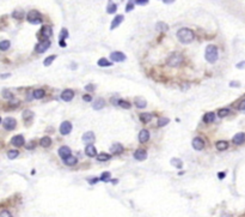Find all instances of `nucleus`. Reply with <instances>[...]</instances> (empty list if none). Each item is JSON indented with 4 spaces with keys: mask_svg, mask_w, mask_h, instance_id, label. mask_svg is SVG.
<instances>
[{
    "mask_svg": "<svg viewBox=\"0 0 245 217\" xmlns=\"http://www.w3.org/2000/svg\"><path fill=\"white\" fill-rule=\"evenodd\" d=\"M33 98H42V97H45V90H42V89H37V90L33 91Z\"/></svg>",
    "mask_w": 245,
    "mask_h": 217,
    "instance_id": "nucleus-28",
    "label": "nucleus"
},
{
    "mask_svg": "<svg viewBox=\"0 0 245 217\" xmlns=\"http://www.w3.org/2000/svg\"><path fill=\"white\" fill-rule=\"evenodd\" d=\"M218 176L220 178V179H223V178H225V174L224 173H221V174H218Z\"/></svg>",
    "mask_w": 245,
    "mask_h": 217,
    "instance_id": "nucleus-56",
    "label": "nucleus"
},
{
    "mask_svg": "<svg viewBox=\"0 0 245 217\" xmlns=\"http://www.w3.org/2000/svg\"><path fill=\"white\" fill-rule=\"evenodd\" d=\"M67 37H68V31H67V29H62L61 33H60V41H64Z\"/></svg>",
    "mask_w": 245,
    "mask_h": 217,
    "instance_id": "nucleus-41",
    "label": "nucleus"
},
{
    "mask_svg": "<svg viewBox=\"0 0 245 217\" xmlns=\"http://www.w3.org/2000/svg\"><path fill=\"white\" fill-rule=\"evenodd\" d=\"M9 76H11V75H9V73H6V75H2V76H1V79H5V78H7Z\"/></svg>",
    "mask_w": 245,
    "mask_h": 217,
    "instance_id": "nucleus-54",
    "label": "nucleus"
},
{
    "mask_svg": "<svg viewBox=\"0 0 245 217\" xmlns=\"http://www.w3.org/2000/svg\"><path fill=\"white\" fill-rule=\"evenodd\" d=\"M171 164H172L173 167H176V168H182V167H183V162H182V160L176 158V157L171 160Z\"/></svg>",
    "mask_w": 245,
    "mask_h": 217,
    "instance_id": "nucleus-32",
    "label": "nucleus"
},
{
    "mask_svg": "<svg viewBox=\"0 0 245 217\" xmlns=\"http://www.w3.org/2000/svg\"><path fill=\"white\" fill-rule=\"evenodd\" d=\"M183 61V56L179 54V53H172L167 58V65L172 66V67H178Z\"/></svg>",
    "mask_w": 245,
    "mask_h": 217,
    "instance_id": "nucleus-3",
    "label": "nucleus"
},
{
    "mask_svg": "<svg viewBox=\"0 0 245 217\" xmlns=\"http://www.w3.org/2000/svg\"><path fill=\"white\" fill-rule=\"evenodd\" d=\"M191 144H192V148H194L195 150H197V151H200V150H202V149L204 148V141H203V139L200 138V137L194 138Z\"/></svg>",
    "mask_w": 245,
    "mask_h": 217,
    "instance_id": "nucleus-11",
    "label": "nucleus"
},
{
    "mask_svg": "<svg viewBox=\"0 0 245 217\" xmlns=\"http://www.w3.org/2000/svg\"><path fill=\"white\" fill-rule=\"evenodd\" d=\"M117 10V5L116 4H114V2H109V5H108V7H107V12L108 13H115Z\"/></svg>",
    "mask_w": 245,
    "mask_h": 217,
    "instance_id": "nucleus-31",
    "label": "nucleus"
},
{
    "mask_svg": "<svg viewBox=\"0 0 245 217\" xmlns=\"http://www.w3.org/2000/svg\"><path fill=\"white\" fill-rule=\"evenodd\" d=\"M153 118V115L151 114V113H142V114H140V120L144 122V124H147V122H150L151 120Z\"/></svg>",
    "mask_w": 245,
    "mask_h": 217,
    "instance_id": "nucleus-23",
    "label": "nucleus"
},
{
    "mask_svg": "<svg viewBox=\"0 0 245 217\" xmlns=\"http://www.w3.org/2000/svg\"><path fill=\"white\" fill-rule=\"evenodd\" d=\"M24 137L23 136H14L13 138L11 139V144L12 145H14V146H22V145H24Z\"/></svg>",
    "mask_w": 245,
    "mask_h": 217,
    "instance_id": "nucleus-13",
    "label": "nucleus"
},
{
    "mask_svg": "<svg viewBox=\"0 0 245 217\" xmlns=\"http://www.w3.org/2000/svg\"><path fill=\"white\" fill-rule=\"evenodd\" d=\"M71 131H72V124L69 121H64L60 125V133L62 136H66L68 133H71Z\"/></svg>",
    "mask_w": 245,
    "mask_h": 217,
    "instance_id": "nucleus-7",
    "label": "nucleus"
},
{
    "mask_svg": "<svg viewBox=\"0 0 245 217\" xmlns=\"http://www.w3.org/2000/svg\"><path fill=\"white\" fill-rule=\"evenodd\" d=\"M33 148H35V144H33H33H28V145H26V149H28V150L33 149Z\"/></svg>",
    "mask_w": 245,
    "mask_h": 217,
    "instance_id": "nucleus-52",
    "label": "nucleus"
},
{
    "mask_svg": "<svg viewBox=\"0 0 245 217\" xmlns=\"http://www.w3.org/2000/svg\"><path fill=\"white\" fill-rule=\"evenodd\" d=\"M0 217H12L11 212L7 211V210H2L1 214H0Z\"/></svg>",
    "mask_w": 245,
    "mask_h": 217,
    "instance_id": "nucleus-45",
    "label": "nucleus"
},
{
    "mask_svg": "<svg viewBox=\"0 0 245 217\" xmlns=\"http://www.w3.org/2000/svg\"><path fill=\"white\" fill-rule=\"evenodd\" d=\"M49 47H50V41H49V40L41 41L40 43L37 44V47H36V52H37V53H45Z\"/></svg>",
    "mask_w": 245,
    "mask_h": 217,
    "instance_id": "nucleus-9",
    "label": "nucleus"
},
{
    "mask_svg": "<svg viewBox=\"0 0 245 217\" xmlns=\"http://www.w3.org/2000/svg\"><path fill=\"white\" fill-rule=\"evenodd\" d=\"M85 90H86V91H93V90H95V87L90 84V85H86V87H85Z\"/></svg>",
    "mask_w": 245,
    "mask_h": 217,
    "instance_id": "nucleus-48",
    "label": "nucleus"
},
{
    "mask_svg": "<svg viewBox=\"0 0 245 217\" xmlns=\"http://www.w3.org/2000/svg\"><path fill=\"white\" fill-rule=\"evenodd\" d=\"M26 19H28V22L31 23V24H40V23L42 22V18H41L40 12L36 11V10L29 11L28 16H26Z\"/></svg>",
    "mask_w": 245,
    "mask_h": 217,
    "instance_id": "nucleus-4",
    "label": "nucleus"
},
{
    "mask_svg": "<svg viewBox=\"0 0 245 217\" xmlns=\"http://www.w3.org/2000/svg\"><path fill=\"white\" fill-rule=\"evenodd\" d=\"M238 109H239L240 112H245V100H244V101H242V102L239 103V107H238Z\"/></svg>",
    "mask_w": 245,
    "mask_h": 217,
    "instance_id": "nucleus-47",
    "label": "nucleus"
},
{
    "mask_svg": "<svg viewBox=\"0 0 245 217\" xmlns=\"http://www.w3.org/2000/svg\"><path fill=\"white\" fill-rule=\"evenodd\" d=\"M77 162H78V160H77V157H74V156H69L68 158L65 160V164H67V166H74Z\"/></svg>",
    "mask_w": 245,
    "mask_h": 217,
    "instance_id": "nucleus-30",
    "label": "nucleus"
},
{
    "mask_svg": "<svg viewBox=\"0 0 245 217\" xmlns=\"http://www.w3.org/2000/svg\"><path fill=\"white\" fill-rule=\"evenodd\" d=\"M85 152H86V155L90 156V157H95L96 154H97V150H96V148H95L92 144H89V145H86V148H85Z\"/></svg>",
    "mask_w": 245,
    "mask_h": 217,
    "instance_id": "nucleus-19",
    "label": "nucleus"
},
{
    "mask_svg": "<svg viewBox=\"0 0 245 217\" xmlns=\"http://www.w3.org/2000/svg\"><path fill=\"white\" fill-rule=\"evenodd\" d=\"M157 29L160 30V31H166L167 29H169V27H167V24H165V23L159 22L157 24Z\"/></svg>",
    "mask_w": 245,
    "mask_h": 217,
    "instance_id": "nucleus-35",
    "label": "nucleus"
},
{
    "mask_svg": "<svg viewBox=\"0 0 245 217\" xmlns=\"http://www.w3.org/2000/svg\"><path fill=\"white\" fill-rule=\"evenodd\" d=\"M12 16H13V18H16V19H21V18H23V16H24V12L18 11V10H17V11L13 12Z\"/></svg>",
    "mask_w": 245,
    "mask_h": 217,
    "instance_id": "nucleus-40",
    "label": "nucleus"
},
{
    "mask_svg": "<svg viewBox=\"0 0 245 217\" xmlns=\"http://www.w3.org/2000/svg\"><path fill=\"white\" fill-rule=\"evenodd\" d=\"M122 108H126V109H129L132 107V104L129 103V102H127V101H123V100H120V103H119Z\"/></svg>",
    "mask_w": 245,
    "mask_h": 217,
    "instance_id": "nucleus-39",
    "label": "nucleus"
},
{
    "mask_svg": "<svg viewBox=\"0 0 245 217\" xmlns=\"http://www.w3.org/2000/svg\"><path fill=\"white\" fill-rule=\"evenodd\" d=\"M110 59L114 63H122L126 60V55L121 53V52H112L110 54Z\"/></svg>",
    "mask_w": 245,
    "mask_h": 217,
    "instance_id": "nucleus-10",
    "label": "nucleus"
},
{
    "mask_svg": "<svg viewBox=\"0 0 245 217\" xmlns=\"http://www.w3.org/2000/svg\"><path fill=\"white\" fill-rule=\"evenodd\" d=\"M18 155H19V152L17 151V150H10V151H9V154H7V156H9V158H10V160H14V158H16Z\"/></svg>",
    "mask_w": 245,
    "mask_h": 217,
    "instance_id": "nucleus-37",
    "label": "nucleus"
},
{
    "mask_svg": "<svg viewBox=\"0 0 245 217\" xmlns=\"http://www.w3.org/2000/svg\"><path fill=\"white\" fill-rule=\"evenodd\" d=\"M170 122V120L167 119V118H160V119L158 120V126H165V125H167Z\"/></svg>",
    "mask_w": 245,
    "mask_h": 217,
    "instance_id": "nucleus-38",
    "label": "nucleus"
},
{
    "mask_svg": "<svg viewBox=\"0 0 245 217\" xmlns=\"http://www.w3.org/2000/svg\"><path fill=\"white\" fill-rule=\"evenodd\" d=\"M57 152H59V156H60V157L64 160V161H65L66 158H68L69 156H72V155H71V152H72V151H71V149H69L68 146H66V145L61 146V148L59 149V151H57Z\"/></svg>",
    "mask_w": 245,
    "mask_h": 217,
    "instance_id": "nucleus-8",
    "label": "nucleus"
},
{
    "mask_svg": "<svg viewBox=\"0 0 245 217\" xmlns=\"http://www.w3.org/2000/svg\"><path fill=\"white\" fill-rule=\"evenodd\" d=\"M10 46H11L10 41H7V40L1 41V42H0V49H1V51H6V49L10 48Z\"/></svg>",
    "mask_w": 245,
    "mask_h": 217,
    "instance_id": "nucleus-33",
    "label": "nucleus"
},
{
    "mask_svg": "<svg viewBox=\"0 0 245 217\" xmlns=\"http://www.w3.org/2000/svg\"><path fill=\"white\" fill-rule=\"evenodd\" d=\"M215 119V114L212 113V112H209V113H206L204 114V117H203V122H206V124H211L213 122Z\"/></svg>",
    "mask_w": 245,
    "mask_h": 217,
    "instance_id": "nucleus-21",
    "label": "nucleus"
},
{
    "mask_svg": "<svg viewBox=\"0 0 245 217\" xmlns=\"http://www.w3.org/2000/svg\"><path fill=\"white\" fill-rule=\"evenodd\" d=\"M23 118H24V120H28V118H29V119L33 118V112H30V110H25V112L23 113Z\"/></svg>",
    "mask_w": 245,
    "mask_h": 217,
    "instance_id": "nucleus-44",
    "label": "nucleus"
},
{
    "mask_svg": "<svg viewBox=\"0 0 245 217\" xmlns=\"http://www.w3.org/2000/svg\"><path fill=\"white\" fill-rule=\"evenodd\" d=\"M110 155L109 154H105V152H102L99 155H97V160L99 161V162H105V161H108V160H110Z\"/></svg>",
    "mask_w": 245,
    "mask_h": 217,
    "instance_id": "nucleus-26",
    "label": "nucleus"
},
{
    "mask_svg": "<svg viewBox=\"0 0 245 217\" xmlns=\"http://www.w3.org/2000/svg\"><path fill=\"white\" fill-rule=\"evenodd\" d=\"M2 126H4L5 130L12 131L17 126V121H16V119H13V118L7 117V118H5V119L2 120Z\"/></svg>",
    "mask_w": 245,
    "mask_h": 217,
    "instance_id": "nucleus-5",
    "label": "nucleus"
},
{
    "mask_svg": "<svg viewBox=\"0 0 245 217\" xmlns=\"http://www.w3.org/2000/svg\"><path fill=\"white\" fill-rule=\"evenodd\" d=\"M73 97H74V92H73V90H71V89L64 90L62 94H61V98H62L65 102H69V101H72Z\"/></svg>",
    "mask_w": 245,
    "mask_h": 217,
    "instance_id": "nucleus-12",
    "label": "nucleus"
},
{
    "mask_svg": "<svg viewBox=\"0 0 245 217\" xmlns=\"http://www.w3.org/2000/svg\"><path fill=\"white\" fill-rule=\"evenodd\" d=\"M135 104H136L138 108H145L146 101L142 97H136L135 98Z\"/></svg>",
    "mask_w": 245,
    "mask_h": 217,
    "instance_id": "nucleus-27",
    "label": "nucleus"
},
{
    "mask_svg": "<svg viewBox=\"0 0 245 217\" xmlns=\"http://www.w3.org/2000/svg\"><path fill=\"white\" fill-rule=\"evenodd\" d=\"M134 4H135V1H128V2H127V6H126V11L127 12L132 11L134 9Z\"/></svg>",
    "mask_w": 245,
    "mask_h": 217,
    "instance_id": "nucleus-42",
    "label": "nucleus"
},
{
    "mask_svg": "<svg viewBox=\"0 0 245 217\" xmlns=\"http://www.w3.org/2000/svg\"><path fill=\"white\" fill-rule=\"evenodd\" d=\"M60 46H61V47H66V43H65V41H60Z\"/></svg>",
    "mask_w": 245,
    "mask_h": 217,
    "instance_id": "nucleus-55",
    "label": "nucleus"
},
{
    "mask_svg": "<svg viewBox=\"0 0 245 217\" xmlns=\"http://www.w3.org/2000/svg\"><path fill=\"white\" fill-rule=\"evenodd\" d=\"M148 139H150V132L147 130L140 131V133H139V141H140V143H146V141H148Z\"/></svg>",
    "mask_w": 245,
    "mask_h": 217,
    "instance_id": "nucleus-17",
    "label": "nucleus"
},
{
    "mask_svg": "<svg viewBox=\"0 0 245 217\" xmlns=\"http://www.w3.org/2000/svg\"><path fill=\"white\" fill-rule=\"evenodd\" d=\"M2 96H4L5 98H9V97L11 98L12 97L11 92H9V91H7L6 89H4V90H2Z\"/></svg>",
    "mask_w": 245,
    "mask_h": 217,
    "instance_id": "nucleus-46",
    "label": "nucleus"
},
{
    "mask_svg": "<svg viewBox=\"0 0 245 217\" xmlns=\"http://www.w3.org/2000/svg\"><path fill=\"white\" fill-rule=\"evenodd\" d=\"M111 182L112 184H117V180H116V179H115V180H111Z\"/></svg>",
    "mask_w": 245,
    "mask_h": 217,
    "instance_id": "nucleus-57",
    "label": "nucleus"
},
{
    "mask_svg": "<svg viewBox=\"0 0 245 217\" xmlns=\"http://www.w3.org/2000/svg\"><path fill=\"white\" fill-rule=\"evenodd\" d=\"M104 104H105V101L103 98H97L96 102H95V104H93V109H96V110L102 109L104 107Z\"/></svg>",
    "mask_w": 245,
    "mask_h": 217,
    "instance_id": "nucleus-24",
    "label": "nucleus"
},
{
    "mask_svg": "<svg viewBox=\"0 0 245 217\" xmlns=\"http://www.w3.org/2000/svg\"><path fill=\"white\" fill-rule=\"evenodd\" d=\"M204 56H206V60L211 64H214L218 58H219V53H218V48L215 46H208L206 48V53H204Z\"/></svg>",
    "mask_w": 245,
    "mask_h": 217,
    "instance_id": "nucleus-2",
    "label": "nucleus"
},
{
    "mask_svg": "<svg viewBox=\"0 0 245 217\" xmlns=\"http://www.w3.org/2000/svg\"><path fill=\"white\" fill-rule=\"evenodd\" d=\"M98 66H100V67H109V66H111V63L109 60H107L105 58H102V59L98 60Z\"/></svg>",
    "mask_w": 245,
    "mask_h": 217,
    "instance_id": "nucleus-29",
    "label": "nucleus"
},
{
    "mask_svg": "<svg viewBox=\"0 0 245 217\" xmlns=\"http://www.w3.org/2000/svg\"><path fill=\"white\" fill-rule=\"evenodd\" d=\"M146 157H147V152L145 150H136V151L134 152V158L135 160H138V161H144L146 160Z\"/></svg>",
    "mask_w": 245,
    "mask_h": 217,
    "instance_id": "nucleus-16",
    "label": "nucleus"
},
{
    "mask_svg": "<svg viewBox=\"0 0 245 217\" xmlns=\"http://www.w3.org/2000/svg\"><path fill=\"white\" fill-rule=\"evenodd\" d=\"M215 146H216V149H218L219 151H224V150H227V148H228V143H227L226 141H216Z\"/></svg>",
    "mask_w": 245,
    "mask_h": 217,
    "instance_id": "nucleus-20",
    "label": "nucleus"
},
{
    "mask_svg": "<svg viewBox=\"0 0 245 217\" xmlns=\"http://www.w3.org/2000/svg\"><path fill=\"white\" fill-rule=\"evenodd\" d=\"M228 114H230V109H227V108H223L218 112V115H219L220 118H225V117L228 115Z\"/></svg>",
    "mask_w": 245,
    "mask_h": 217,
    "instance_id": "nucleus-36",
    "label": "nucleus"
},
{
    "mask_svg": "<svg viewBox=\"0 0 245 217\" xmlns=\"http://www.w3.org/2000/svg\"><path fill=\"white\" fill-rule=\"evenodd\" d=\"M83 100H84V101H86V102H90V101L92 100V97H91L90 95H85V96L83 97Z\"/></svg>",
    "mask_w": 245,
    "mask_h": 217,
    "instance_id": "nucleus-49",
    "label": "nucleus"
},
{
    "mask_svg": "<svg viewBox=\"0 0 245 217\" xmlns=\"http://www.w3.org/2000/svg\"><path fill=\"white\" fill-rule=\"evenodd\" d=\"M109 178H110V173L109 172H104V173L100 175V180L102 181H108Z\"/></svg>",
    "mask_w": 245,
    "mask_h": 217,
    "instance_id": "nucleus-43",
    "label": "nucleus"
},
{
    "mask_svg": "<svg viewBox=\"0 0 245 217\" xmlns=\"http://www.w3.org/2000/svg\"><path fill=\"white\" fill-rule=\"evenodd\" d=\"M148 1H135V4H138V5H146Z\"/></svg>",
    "mask_w": 245,
    "mask_h": 217,
    "instance_id": "nucleus-53",
    "label": "nucleus"
},
{
    "mask_svg": "<svg viewBox=\"0 0 245 217\" xmlns=\"http://www.w3.org/2000/svg\"><path fill=\"white\" fill-rule=\"evenodd\" d=\"M55 58H56V55H50V56H48L47 59H45V61H43V64H45V66H49V65H52V63L55 60Z\"/></svg>",
    "mask_w": 245,
    "mask_h": 217,
    "instance_id": "nucleus-34",
    "label": "nucleus"
},
{
    "mask_svg": "<svg viewBox=\"0 0 245 217\" xmlns=\"http://www.w3.org/2000/svg\"><path fill=\"white\" fill-rule=\"evenodd\" d=\"M123 22V16L122 14H119V16H116L115 18H114V21L111 22V27H110V29L111 30H114L115 28H117L121 23Z\"/></svg>",
    "mask_w": 245,
    "mask_h": 217,
    "instance_id": "nucleus-18",
    "label": "nucleus"
},
{
    "mask_svg": "<svg viewBox=\"0 0 245 217\" xmlns=\"http://www.w3.org/2000/svg\"><path fill=\"white\" fill-rule=\"evenodd\" d=\"M52 35H53L52 28L48 27V25H45V27H43V28L41 29V31H40V39H41L42 41H45V40H48V37H50Z\"/></svg>",
    "mask_w": 245,
    "mask_h": 217,
    "instance_id": "nucleus-6",
    "label": "nucleus"
},
{
    "mask_svg": "<svg viewBox=\"0 0 245 217\" xmlns=\"http://www.w3.org/2000/svg\"><path fill=\"white\" fill-rule=\"evenodd\" d=\"M177 39H178L179 42L188 44L194 40V33L190 29H187V28L179 29L178 31H177Z\"/></svg>",
    "mask_w": 245,
    "mask_h": 217,
    "instance_id": "nucleus-1",
    "label": "nucleus"
},
{
    "mask_svg": "<svg viewBox=\"0 0 245 217\" xmlns=\"http://www.w3.org/2000/svg\"><path fill=\"white\" fill-rule=\"evenodd\" d=\"M111 152L112 154H121L123 151V145L120 144V143H115L114 145L111 146Z\"/></svg>",
    "mask_w": 245,
    "mask_h": 217,
    "instance_id": "nucleus-22",
    "label": "nucleus"
},
{
    "mask_svg": "<svg viewBox=\"0 0 245 217\" xmlns=\"http://www.w3.org/2000/svg\"><path fill=\"white\" fill-rule=\"evenodd\" d=\"M50 144H52V139H50L49 137H43V138H41V141H40V145L43 146V148H48Z\"/></svg>",
    "mask_w": 245,
    "mask_h": 217,
    "instance_id": "nucleus-25",
    "label": "nucleus"
},
{
    "mask_svg": "<svg viewBox=\"0 0 245 217\" xmlns=\"http://www.w3.org/2000/svg\"><path fill=\"white\" fill-rule=\"evenodd\" d=\"M230 85H231V87H239L240 84H239L238 82H231V83H230Z\"/></svg>",
    "mask_w": 245,
    "mask_h": 217,
    "instance_id": "nucleus-51",
    "label": "nucleus"
},
{
    "mask_svg": "<svg viewBox=\"0 0 245 217\" xmlns=\"http://www.w3.org/2000/svg\"><path fill=\"white\" fill-rule=\"evenodd\" d=\"M95 134H93V132H86V133H84L83 134V141H85V143H88V145L89 144H92L93 141H95Z\"/></svg>",
    "mask_w": 245,
    "mask_h": 217,
    "instance_id": "nucleus-14",
    "label": "nucleus"
},
{
    "mask_svg": "<svg viewBox=\"0 0 245 217\" xmlns=\"http://www.w3.org/2000/svg\"><path fill=\"white\" fill-rule=\"evenodd\" d=\"M244 141H245V133H243V132L237 133L233 137V143L235 145H240V144H243Z\"/></svg>",
    "mask_w": 245,
    "mask_h": 217,
    "instance_id": "nucleus-15",
    "label": "nucleus"
},
{
    "mask_svg": "<svg viewBox=\"0 0 245 217\" xmlns=\"http://www.w3.org/2000/svg\"><path fill=\"white\" fill-rule=\"evenodd\" d=\"M98 180H99L98 178H93V179H91V180H90V184H95V182H98Z\"/></svg>",
    "mask_w": 245,
    "mask_h": 217,
    "instance_id": "nucleus-50",
    "label": "nucleus"
}]
</instances>
